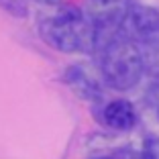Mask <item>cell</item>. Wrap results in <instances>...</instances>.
Listing matches in <instances>:
<instances>
[{"mask_svg": "<svg viewBox=\"0 0 159 159\" xmlns=\"http://www.w3.org/2000/svg\"><path fill=\"white\" fill-rule=\"evenodd\" d=\"M100 67L104 80L116 90H129L143 75V57L137 43L118 35L100 49Z\"/></svg>", "mask_w": 159, "mask_h": 159, "instance_id": "1", "label": "cell"}, {"mask_svg": "<svg viewBox=\"0 0 159 159\" xmlns=\"http://www.w3.org/2000/svg\"><path fill=\"white\" fill-rule=\"evenodd\" d=\"M41 33L49 45L66 53L96 45L94 25L88 23L84 19V14L75 8H66L57 16L47 19L41 25Z\"/></svg>", "mask_w": 159, "mask_h": 159, "instance_id": "2", "label": "cell"}, {"mask_svg": "<svg viewBox=\"0 0 159 159\" xmlns=\"http://www.w3.org/2000/svg\"><path fill=\"white\" fill-rule=\"evenodd\" d=\"M122 35L126 39L143 43L159 41V10L145 4H131L122 23Z\"/></svg>", "mask_w": 159, "mask_h": 159, "instance_id": "3", "label": "cell"}, {"mask_svg": "<svg viewBox=\"0 0 159 159\" xmlns=\"http://www.w3.org/2000/svg\"><path fill=\"white\" fill-rule=\"evenodd\" d=\"M104 122L116 131H126L137 122V114L131 102L126 100H112L104 108Z\"/></svg>", "mask_w": 159, "mask_h": 159, "instance_id": "4", "label": "cell"}, {"mask_svg": "<svg viewBox=\"0 0 159 159\" xmlns=\"http://www.w3.org/2000/svg\"><path fill=\"white\" fill-rule=\"evenodd\" d=\"M41 2H47V4H53V2H57V0H41Z\"/></svg>", "mask_w": 159, "mask_h": 159, "instance_id": "5", "label": "cell"}]
</instances>
